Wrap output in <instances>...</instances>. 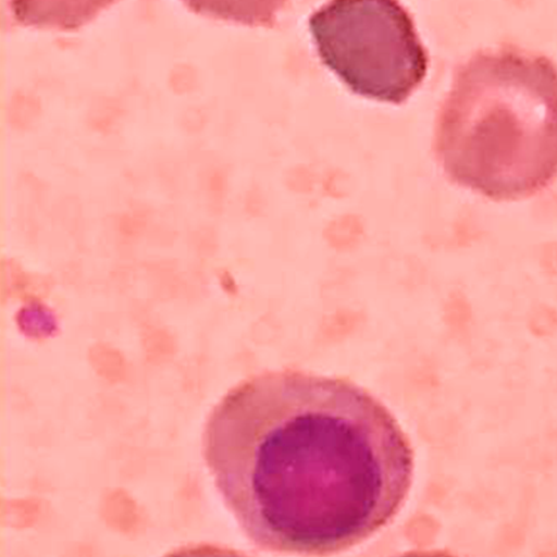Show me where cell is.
Segmentation results:
<instances>
[{
  "instance_id": "obj_3",
  "label": "cell",
  "mask_w": 557,
  "mask_h": 557,
  "mask_svg": "<svg viewBox=\"0 0 557 557\" xmlns=\"http://www.w3.org/2000/svg\"><path fill=\"white\" fill-rule=\"evenodd\" d=\"M320 59L355 94L403 103L422 83L428 55L394 1H331L309 20Z\"/></svg>"
},
{
  "instance_id": "obj_1",
  "label": "cell",
  "mask_w": 557,
  "mask_h": 557,
  "mask_svg": "<svg viewBox=\"0 0 557 557\" xmlns=\"http://www.w3.org/2000/svg\"><path fill=\"white\" fill-rule=\"evenodd\" d=\"M203 456L256 545L305 556L384 527L413 473L409 440L384 404L348 380L295 370L231 389L208 421Z\"/></svg>"
},
{
  "instance_id": "obj_2",
  "label": "cell",
  "mask_w": 557,
  "mask_h": 557,
  "mask_svg": "<svg viewBox=\"0 0 557 557\" xmlns=\"http://www.w3.org/2000/svg\"><path fill=\"white\" fill-rule=\"evenodd\" d=\"M436 150L454 182L491 199L544 189L557 176V64L508 47L472 54L442 106Z\"/></svg>"
},
{
  "instance_id": "obj_5",
  "label": "cell",
  "mask_w": 557,
  "mask_h": 557,
  "mask_svg": "<svg viewBox=\"0 0 557 557\" xmlns=\"http://www.w3.org/2000/svg\"><path fill=\"white\" fill-rule=\"evenodd\" d=\"M398 557H456L444 550H417L408 552Z\"/></svg>"
},
{
  "instance_id": "obj_4",
  "label": "cell",
  "mask_w": 557,
  "mask_h": 557,
  "mask_svg": "<svg viewBox=\"0 0 557 557\" xmlns=\"http://www.w3.org/2000/svg\"><path fill=\"white\" fill-rule=\"evenodd\" d=\"M164 557H249L240 552L211 544H196L181 547Z\"/></svg>"
}]
</instances>
